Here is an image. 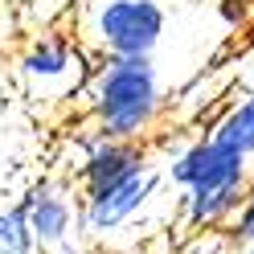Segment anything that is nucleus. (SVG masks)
I'll use <instances>...</instances> for the list:
<instances>
[{
  "label": "nucleus",
  "mask_w": 254,
  "mask_h": 254,
  "mask_svg": "<svg viewBox=\"0 0 254 254\" xmlns=\"http://www.w3.org/2000/svg\"><path fill=\"white\" fill-rule=\"evenodd\" d=\"M0 254H37V242H33L17 205L0 209Z\"/></svg>",
  "instance_id": "1a4fd4ad"
},
{
  "label": "nucleus",
  "mask_w": 254,
  "mask_h": 254,
  "mask_svg": "<svg viewBox=\"0 0 254 254\" xmlns=\"http://www.w3.org/2000/svg\"><path fill=\"white\" fill-rule=\"evenodd\" d=\"M164 181L181 189V197H205V193H226V189H250L254 164L201 131L193 139H181L168 152Z\"/></svg>",
  "instance_id": "20e7f679"
},
{
  "label": "nucleus",
  "mask_w": 254,
  "mask_h": 254,
  "mask_svg": "<svg viewBox=\"0 0 254 254\" xmlns=\"http://www.w3.org/2000/svg\"><path fill=\"white\" fill-rule=\"evenodd\" d=\"M234 254H254V242H246V246H238Z\"/></svg>",
  "instance_id": "f8f14e48"
},
{
  "label": "nucleus",
  "mask_w": 254,
  "mask_h": 254,
  "mask_svg": "<svg viewBox=\"0 0 254 254\" xmlns=\"http://www.w3.org/2000/svg\"><path fill=\"white\" fill-rule=\"evenodd\" d=\"M230 238H234V246L254 242V181H250V189H246L242 213H238V217H234V226H230Z\"/></svg>",
  "instance_id": "9d476101"
},
{
  "label": "nucleus",
  "mask_w": 254,
  "mask_h": 254,
  "mask_svg": "<svg viewBox=\"0 0 254 254\" xmlns=\"http://www.w3.org/2000/svg\"><path fill=\"white\" fill-rule=\"evenodd\" d=\"M90 58L86 50L66 33H41L37 41L25 45L17 58V82L29 103L37 107H58L82 94L90 82Z\"/></svg>",
  "instance_id": "f03ea898"
},
{
  "label": "nucleus",
  "mask_w": 254,
  "mask_h": 254,
  "mask_svg": "<svg viewBox=\"0 0 254 254\" xmlns=\"http://www.w3.org/2000/svg\"><path fill=\"white\" fill-rule=\"evenodd\" d=\"M160 185H164V164H152V168L139 172V177L115 185L111 193L86 197V201H82V234L94 238V242L115 238L119 230H127V226H131V221L156 201Z\"/></svg>",
  "instance_id": "0eeeda50"
},
{
  "label": "nucleus",
  "mask_w": 254,
  "mask_h": 254,
  "mask_svg": "<svg viewBox=\"0 0 254 254\" xmlns=\"http://www.w3.org/2000/svg\"><path fill=\"white\" fill-rule=\"evenodd\" d=\"M238 86H242V90H254V50L250 54H242V62H238Z\"/></svg>",
  "instance_id": "9b49d317"
},
{
  "label": "nucleus",
  "mask_w": 254,
  "mask_h": 254,
  "mask_svg": "<svg viewBox=\"0 0 254 254\" xmlns=\"http://www.w3.org/2000/svg\"><path fill=\"white\" fill-rule=\"evenodd\" d=\"M168 29L160 0H99L86 12L82 37L94 58H152Z\"/></svg>",
  "instance_id": "7ed1b4c3"
},
{
  "label": "nucleus",
  "mask_w": 254,
  "mask_h": 254,
  "mask_svg": "<svg viewBox=\"0 0 254 254\" xmlns=\"http://www.w3.org/2000/svg\"><path fill=\"white\" fill-rule=\"evenodd\" d=\"M90 131L103 139L144 144L164 115V82L152 58H99L82 90Z\"/></svg>",
  "instance_id": "f257e3e1"
},
{
  "label": "nucleus",
  "mask_w": 254,
  "mask_h": 254,
  "mask_svg": "<svg viewBox=\"0 0 254 254\" xmlns=\"http://www.w3.org/2000/svg\"><path fill=\"white\" fill-rule=\"evenodd\" d=\"M78 189L66 177H41L21 193L17 209L29 234L37 242V254H70L82 234V201H74Z\"/></svg>",
  "instance_id": "39448f33"
},
{
  "label": "nucleus",
  "mask_w": 254,
  "mask_h": 254,
  "mask_svg": "<svg viewBox=\"0 0 254 254\" xmlns=\"http://www.w3.org/2000/svg\"><path fill=\"white\" fill-rule=\"evenodd\" d=\"M205 135H213L221 148L246 156L254 164V90H238L234 99L221 103V111L205 127Z\"/></svg>",
  "instance_id": "6e6552de"
},
{
  "label": "nucleus",
  "mask_w": 254,
  "mask_h": 254,
  "mask_svg": "<svg viewBox=\"0 0 254 254\" xmlns=\"http://www.w3.org/2000/svg\"><path fill=\"white\" fill-rule=\"evenodd\" d=\"M156 160L148 156L144 144H123V139H103V135H78V164H74V189L78 201L103 197L115 185L139 177Z\"/></svg>",
  "instance_id": "423d86ee"
}]
</instances>
